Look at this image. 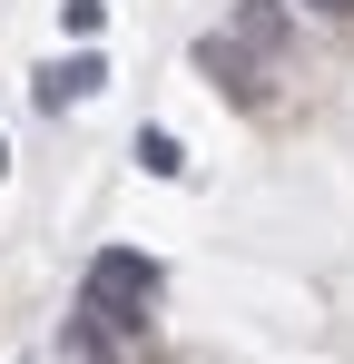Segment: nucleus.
Here are the masks:
<instances>
[{
	"mask_svg": "<svg viewBox=\"0 0 354 364\" xmlns=\"http://www.w3.org/2000/svg\"><path fill=\"white\" fill-rule=\"evenodd\" d=\"M148 305H158V256H138V246H99L89 276H79V315H89L109 345H138V335H148Z\"/></svg>",
	"mask_w": 354,
	"mask_h": 364,
	"instance_id": "obj_1",
	"label": "nucleus"
},
{
	"mask_svg": "<svg viewBox=\"0 0 354 364\" xmlns=\"http://www.w3.org/2000/svg\"><path fill=\"white\" fill-rule=\"evenodd\" d=\"M227 40H236V50H246V60H276V50H286V40H295V10H286V0H236Z\"/></svg>",
	"mask_w": 354,
	"mask_h": 364,
	"instance_id": "obj_2",
	"label": "nucleus"
},
{
	"mask_svg": "<svg viewBox=\"0 0 354 364\" xmlns=\"http://www.w3.org/2000/svg\"><path fill=\"white\" fill-rule=\"evenodd\" d=\"M197 69H207V79H217V89H227L236 109H266V69L246 60V50H236V40H197Z\"/></svg>",
	"mask_w": 354,
	"mask_h": 364,
	"instance_id": "obj_3",
	"label": "nucleus"
},
{
	"mask_svg": "<svg viewBox=\"0 0 354 364\" xmlns=\"http://www.w3.org/2000/svg\"><path fill=\"white\" fill-rule=\"evenodd\" d=\"M99 89H109V60H99V50H69V60H50V69H40V109L99 99Z\"/></svg>",
	"mask_w": 354,
	"mask_h": 364,
	"instance_id": "obj_4",
	"label": "nucleus"
},
{
	"mask_svg": "<svg viewBox=\"0 0 354 364\" xmlns=\"http://www.w3.org/2000/svg\"><path fill=\"white\" fill-rule=\"evenodd\" d=\"M59 364H118V345L89 325V315H69V325H59Z\"/></svg>",
	"mask_w": 354,
	"mask_h": 364,
	"instance_id": "obj_5",
	"label": "nucleus"
},
{
	"mask_svg": "<svg viewBox=\"0 0 354 364\" xmlns=\"http://www.w3.org/2000/svg\"><path fill=\"white\" fill-rule=\"evenodd\" d=\"M138 168L148 178H187V148H177L168 128H138Z\"/></svg>",
	"mask_w": 354,
	"mask_h": 364,
	"instance_id": "obj_6",
	"label": "nucleus"
},
{
	"mask_svg": "<svg viewBox=\"0 0 354 364\" xmlns=\"http://www.w3.org/2000/svg\"><path fill=\"white\" fill-rule=\"evenodd\" d=\"M59 30H69V40H79V50H89V40H99V30H109V0H59Z\"/></svg>",
	"mask_w": 354,
	"mask_h": 364,
	"instance_id": "obj_7",
	"label": "nucleus"
},
{
	"mask_svg": "<svg viewBox=\"0 0 354 364\" xmlns=\"http://www.w3.org/2000/svg\"><path fill=\"white\" fill-rule=\"evenodd\" d=\"M305 10H315V20H354V0H305Z\"/></svg>",
	"mask_w": 354,
	"mask_h": 364,
	"instance_id": "obj_8",
	"label": "nucleus"
},
{
	"mask_svg": "<svg viewBox=\"0 0 354 364\" xmlns=\"http://www.w3.org/2000/svg\"><path fill=\"white\" fill-rule=\"evenodd\" d=\"M0 178H10V148H0Z\"/></svg>",
	"mask_w": 354,
	"mask_h": 364,
	"instance_id": "obj_9",
	"label": "nucleus"
}]
</instances>
